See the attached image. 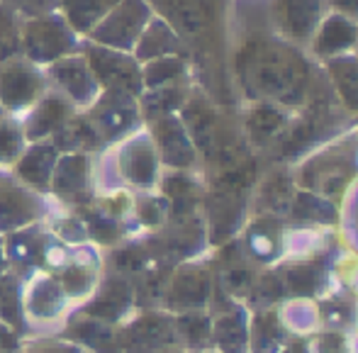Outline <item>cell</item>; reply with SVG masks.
<instances>
[{"label": "cell", "mask_w": 358, "mask_h": 353, "mask_svg": "<svg viewBox=\"0 0 358 353\" xmlns=\"http://www.w3.org/2000/svg\"><path fill=\"white\" fill-rule=\"evenodd\" d=\"M78 49V34L62 15L44 13L27 17L22 24V57L37 66H49L57 59Z\"/></svg>", "instance_id": "1"}, {"label": "cell", "mask_w": 358, "mask_h": 353, "mask_svg": "<svg viewBox=\"0 0 358 353\" xmlns=\"http://www.w3.org/2000/svg\"><path fill=\"white\" fill-rule=\"evenodd\" d=\"M149 20L151 10L146 0H120L88 37L93 44H103L110 49H120V52H132Z\"/></svg>", "instance_id": "2"}, {"label": "cell", "mask_w": 358, "mask_h": 353, "mask_svg": "<svg viewBox=\"0 0 358 353\" xmlns=\"http://www.w3.org/2000/svg\"><path fill=\"white\" fill-rule=\"evenodd\" d=\"M83 57L93 71L100 90H122L129 95H137L142 90V66L127 52L90 42Z\"/></svg>", "instance_id": "3"}, {"label": "cell", "mask_w": 358, "mask_h": 353, "mask_svg": "<svg viewBox=\"0 0 358 353\" xmlns=\"http://www.w3.org/2000/svg\"><path fill=\"white\" fill-rule=\"evenodd\" d=\"M47 90L42 66L24 57L0 62V108L29 110Z\"/></svg>", "instance_id": "4"}, {"label": "cell", "mask_w": 358, "mask_h": 353, "mask_svg": "<svg viewBox=\"0 0 358 353\" xmlns=\"http://www.w3.org/2000/svg\"><path fill=\"white\" fill-rule=\"evenodd\" d=\"M49 78L54 83V90L62 93L73 108L76 105L90 108L100 95L98 80H95L85 57H80V54H69V57L49 64Z\"/></svg>", "instance_id": "5"}, {"label": "cell", "mask_w": 358, "mask_h": 353, "mask_svg": "<svg viewBox=\"0 0 358 353\" xmlns=\"http://www.w3.org/2000/svg\"><path fill=\"white\" fill-rule=\"evenodd\" d=\"M88 117L100 137L115 139L134 127V122L139 120V105L134 95L122 90H100L95 103L90 105Z\"/></svg>", "instance_id": "6"}, {"label": "cell", "mask_w": 358, "mask_h": 353, "mask_svg": "<svg viewBox=\"0 0 358 353\" xmlns=\"http://www.w3.org/2000/svg\"><path fill=\"white\" fill-rule=\"evenodd\" d=\"M73 117V105L57 90H44V95L32 105L24 134L29 139H44L57 134Z\"/></svg>", "instance_id": "7"}, {"label": "cell", "mask_w": 358, "mask_h": 353, "mask_svg": "<svg viewBox=\"0 0 358 353\" xmlns=\"http://www.w3.org/2000/svg\"><path fill=\"white\" fill-rule=\"evenodd\" d=\"M117 3L120 0H59L57 5L76 34H90Z\"/></svg>", "instance_id": "8"}, {"label": "cell", "mask_w": 358, "mask_h": 353, "mask_svg": "<svg viewBox=\"0 0 358 353\" xmlns=\"http://www.w3.org/2000/svg\"><path fill=\"white\" fill-rule=\"evenodd\" d=\"M178 49V39L173 37L171 27L164 20H149L144 32L139 34L137 44H134V59L137 62H151V59L169 57Z\"/></svg>", "instance_id": "9"}, {"label": "cell", "mask_w": 358, "mask_h": 353, "mask_svg": "<svg viewBox=\"0 0 358 353\" xmlns=\"http://www.w3.org/2000/svg\"><path fill=\"white\" fill-rule=\"evenodd\" d=\"M22 15L0 0V62L22 57Z\"/></svg>", "instance_id": "10"}, {"label": "cell", "mask_w": 358, "mask_h": 353, "mask_svg": "<svg viewBox=\"0 0 358 353\" xmlns=\"http://www.w3.org/2000/svg\"><path fill=\"white\" fill-rule=\"evenodd\" d=\"M156 137H159L156 141H159L166 161H171V164H178V166L190 164L188 139H185V134L180 132V127L176 124L173 117H166V115H161L159 127H156Z\"/></svg>", "instance_id": "11"}, {"label": "cell", "mask_w": 358, "mask_h": 353, "mask_svg": "<svg viewBox=\"0 0 358 353\" xmlns=\"http://www.w3.org/2000/svg\"><path fill=\"white\" fill-rule=\"evenodd\" d=\"M159 8L164 10L166 17L176 27L185 29V32H198L205 24L203 3L200 0H159Z\"/></svg>", "instance_id": "12"}, {"label": "cell", "mask_w": 358, "mask_h": 353, "mask_svg": "<svg viewBox=\"0 0 358 353\" xmlns=\"http://www.w3.org/2000/svg\"><path fill=\"white\" fill-rule=\"evenodd\" d=\"M54 156H57L54 146H49V144L32 146V149L20 159V175H22L24 180H29V183H37V185L47 183L49 173H52V168H54Z\"/></svg>", "instance_id": "13"}, {"label": "cell", "mask_w": 358, "mask_h": 353, "mask_svg": "<svg viewBox=\"0 0 358 353\" xmlns=\"http://www.w3.org/2000/svg\"><path fill=\"white\" fill-rule=\"evenodd\" d=\"M180 73H183L180 59L173 57L151 59L142 69V83H146L149 88H164V85H171L173 80H178Z\"/></svg>", "instance_id": "14"}, {"label": "cell", "mask_w": 358, "mask_h": 353, "mask_svg": "<svg viewBox=\"0 0 358 353\" xmlns=\"http://www.w3.org/2000/svg\"><path fill=\"white\" fill-rule=\"evenodd\" d=\"M283 285L285 292H290V295H312L317 290V285H320V271L312 264L292 266L283 273Z\"/></svg>", "instance_id": "15"}, {"label": "cell", "mask_w": 358, "mask_h": 353, "mask_svg": "<svg viewBox=\"0 0 358 353\" xmlns=\"http://www.w3.org/2000/svg\"><path fill=\"white\" fill-rule=\"evenodd\" d=\"M351 42H354V29H351V24L346 22V20L331 17L329 22L322 27L317 49H320V52H334V49L349 47Z\"/></svg>", "instance_id": "16"}, {"label": "cell", "mask_w": 358, "mask_h": 353, "mask_svg": "<svg viewBox=\"0 0 358 353\" xmlns=\"http://www.w3.org/2000/svg\"><path fill=\"white\" fill-rule=\"evenodd\" d=\"M280 127H283V117L271 108H259L249 117V132H251V137L259 141L273 137L275 132H280Z\"/></svg>", "instance_id": "17"}, {"label": "cell", "mask_w": 358, "mask_h": 353, "mask_svg": "<svg viewBox=\"0 0 358 353\" xmlns=\"http://www.w3.org/2000/svg\"><path fill=\"white\" fill-rule=\"evenodd\" d=\"M312 8L305 0H283V24L292 34H305L310 29Z\"/></svg>", "instance_id": "18"}, {"label": "cell", "mask_w": 358, "mask_h": 353, "mask_svg": "<svg viewBox=\"0 0 358 353\" xmlns=\"http://www.w3.org/2000/svg\"><path fill=\"white\" fill-rule=\"evenodd\" d=\"M85 180V159L83 156H66L59 164V190H78Z\"/></svg>", "instance_id": "19"}, {"label": "cell", "mask_w": 358, "mask_h": 353, "mask_svg": "<svg viewBox=\"0 0 358 353\" xmlns=\"http://www.w3.org/2000/svg\"><path fill=\"white\" fill-rule=\"evenodd\" d=\"M24 132L13 122H0V161H10L20 154Z\"/></svg>", "instance_id": "20"}, {"label": "cell", "mask_w": 358, "mask_h": 353, "mask_svg": "<svg viewBox=\"0 0 358 353\" xmlns=\"http://www.w3.org/2000/svg\"><path fill=\"white\" fill-rule=\"evenodd\" d=\"M287 183H285V175L275 173L271 175V178H266L264 183V193H261V198H264V205L268 210H280L285 208L287 203Z\"/></svg>", "instance_id": "21"}, {"label": "cell", "mask_w": 358, "mask_h": 353, "mask_svg": "<svg viewBox=\"0 0 358 353\" xmlns=\"http://www.w3.org/2000/svg\"><path fill=\"white\" fill-rule=\"evenodd\" d=\"M10 8H15L20 15H27V17H37V15H44L59 3V0H3Z\"/></svg>", "instance_id": "22"}, {"label": "cell", "mask_w": 358, "mask_h": 353, "mask_svg": "<svg viewBox=\"0 0 358 353\" xmlns=\"http://www.w3.org/2000/svg\"><path fill=\"white\" fill-rule=\"evenodd\" d=\"M336 3H339L341 8H346V10H358V0H336Z\"/></svg>", "instance_id": "23"}]
</instances>
